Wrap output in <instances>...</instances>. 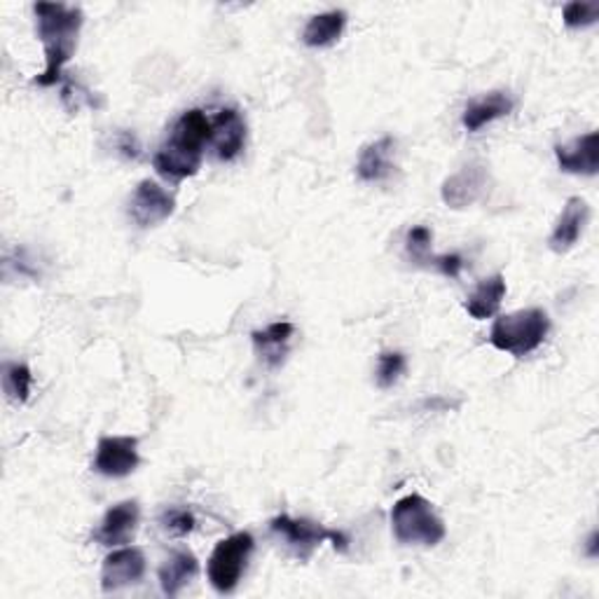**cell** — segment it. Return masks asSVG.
Segmentation results:
<instances>
[{
    "mask_svg": "<svg viewBox=\"0 0 599 599\" xmlns=\"http://www.w3.org/2000/svg\"><path fill=\"white\" fill-rule=\"evenodd\" d=\"M30 382H34V375H30L28 365L24 363H5L3 367V389L12 403H26L30 396Z\"/></svg>",
    "mask_w": 599,
    "mask_h": 599,
    "instance_id": "21",
    "label": "cell"
},
{
    "mask_svg": "<svg viewBox=\"0 0 599 599\" xmlns=\"http://www.w3.org/2000/svg\"><path fill=\"white\" fill-rule=\"evenodd\" d=\"M506 298V279L503 274H491L487 279H483L478 286L473 288V294L466 300V312L475 321H485L491 319Z\"/></svg>",
    "mask_w": 599,
    "mask_h": 599,
    "instance_id": "20",
    "label": "cell"
},
{
    "mask_svg": "<svg viewBox=\"0 0 599 599\" xmlns=\"http://www.w3.org/2000/svg\"><path fill=\"white\" fill-rule=\"evenodd\" d=\"M38 38L45 50V71L36 83L40 87H52L64 75V66L73 59L78 48V36L85 22L80 8L66 3H36Z\"/></svg>",
    "mask_w": 599,
    "mask_h": 599,
    "instance_id": "1",
    "label": "cell"
},
{
    "mask_svg": "<svg viewBox=\"0 0 599 599\" xmlns=\"http://www.w3.org/2000/svg\"><path fill=\"white\" fill-rule=\"evenodd\" d=\"M489 172L481 162H471L459 169L457 174L442 180L440 197L450 209H469L487 192Z\"/></svg>",
    "mask_w": 599,
    "mask_h": 599,
    "instance_id": "9",
    "label": "cell"
},
{
    "mask_svg": "<svg viewBox=\"0 0 599 599\" xmlns=\"http://www.w3.org/2000/svg\"><path fill=\"white\" fill-rule=\"evenodd\" d=\"M405 357L401 351H384L377 359V384L382 389H389L405 373Z\"/></svg>",
    "mask_w": 599,
    "mask_h": 599,
    "instance_id": "22",
    "label": "cell"
},
{
    "mask_svg": "<svg viewBox=\"0 0 599 599\" xmlns=\"http://www.w3.org/2000/svg\"><path fill=\"white\" fill-rule=\"evenodd\" d=\"M590 221V207L583 197H570L562 207L560 219L552 227V235L548 239L550 251L566 253L578 244V239L586 233V225Z\"/></svg>",
    "mask_w": 599,
    "mask_h": 599,
    "instance_id": "11",
    "label": "cell"
},
{
    "mask_svg": "<svg viewBox=\"0 0 599 599\" xmlns=\"http://www.w3.org/2000/svg\"><path fill=\"white\" fill-rule=\"evenodd\" d=\"M394 152L396 141L391 136H382L377 141L363 146L359 162H357V174L365 183H382L394 174Z\"/></svg>",
    "mask_w": 599,
    "mask_h": 599,
    "instance_id": "15",
    "label": "cell"
},
{
    "mask_svg": "<svg viewBox=\"0 0 599 599\" xmlns=\"http://www.w3.org/2000/svg\"><path fill=\"white\" fill-rule=\"evenodd\" d=\"M432 263H434L445 276H450V279H457L459 272H462V267H464L462 255H457V253H452V255H434V258H432Z\"/></svg>",
    "mask_w": 599,
    "mask_h": 599,
    "instance_id": "26",
    "label": "cell"
},
{
    "mask_svg": "<svg viewBox=\"0 0 599 599\" xmlns=\"http://www.w3.org/2000/svg\"><path fill=\"white\" fill-rule=\"evenodd\" d=\"M347 26V12L345 10H330V12H321L314 14V17L307 22L302 30V42L307 48H330L337 40L342 38Z\"/></svg>",
    "mask_w": 599,
    "mask_h": 599,
    "instance_id": "19",
    "label": "cell"
},
{
    "mask_svg": "<svg viewBox=\"0 0 599 599\" xmlns=\"http://www.w3.org/2000/svg\"><path fill=\"white\" fill-rule=\"evenodd\" d=\"M562 20L566 28H588L595 26L599 20V3H588V0H574V3L564 5Z\"/></svg>",
    "mask_w": 599,
    "mask_h": 599,
    "instance_id": "23",
    "label": "cell"
},
{
    "mask_svg": "<svg viewBox=\"0 0 599 599\" xmlns=\"http://www.w3.org/2000/svg\"><path fill=\"white\" fill-rule=\"evenodd\" d=\"M556 158L562 172L578 176H597L599 172V136L588 132L574 141L556 146Z\"/></svg>",
    "mask_w": 599,
    "mask_h": 599,
    "instance_id": "14",
    "label": "cell"
},
{
    "mask_svg": "<svg viewBox=\"0 0 599 599\" xmlns=\"http://www.w3.org/2000/svg\"><path fill=\"white\" fill-rule=\"evenodd\" d=\"M253 548H255V541L249 532H237L233 536H227V539L219 541L207 564V576L211 588L219 595L235 592L246 572V564H249L253 556Z\"/></svg>",
    "mask_w": 599,
    "mask_h": 599,
    "instance_id": "5",
    "label": "cell"
},
{
    "mask_svg": "<svg viewBox=\"0 0 599 599\" xmlns=\"http://www.w3.org/2000/svg\"><path fill=\"white\" fill-rule=\"evenodd\" d=\"M160 522L174 536H188L195 529V515L188 509H169Z\"/></svg>",
    "mask_w": 599,
    "mask_h": 599,
    "instance_id": "25",
    "label": "cell"
},
{
    "mask_svg": "<svg viewBox=\"0 0 599 599\" xmlns=\"http://www.w3.org/2000/svg\"><path fill=\"white\" fill-rule=\"evenodd\" d=\"M141 457H138V438L134 436H103L97 445L95 469L103 478H127L132 475Z\"/></svg>",
    "mask_w": 599,
    "mask_h": 599,
    "instance_id": "8",
    "label": "cell"
},
{
    "mask_svg": "<svg viewBox=\"0 0 599 599\" xmlns=\"http://www.w3.org/2000/svg\"><path fill=\"white\" fill-rule=\"evenodd\" d=\"M209 134H211V125L204 111L192 109L183 113L176 120L169 141L158 150L155 160H152L158 174L172 180L192 178L199 169H202L204 146L209 143Z\"/></svg>",
    "mask_w": 599,
    "mask_h": 599,
    "instance_id": "2",
    "label": "cell"
},
{
    "mask_svg": "<svg viewBox=\"0 0 599 599\" xmlns=\"http://www.w3.org/2000/svg\"><path fill=\"white\" fill-rule=\"evenodd\" d=\"M209 143L213 146V152L221 162H233L241 155V150L246 146V122L244 117L235 111L227 109L216 115V120L211 122V136Z\"/></svg>",
    "mask_w": 599,
    "mask_h": 599,
    "instance_id": "13",
    "label": "cell"
},
{
    "mask_svg": "<svg viewBox=\"0 0 599 599\" xmlns=\"http://www.w3.org/2000/svg\"><path fill=\"white\" fill-rule=\"evenodd\" d=\"M432 241H434L432 229L424 225H417V227H412L405 237V251L414 260V263H426V260L434 258Z\"/></svg>",
    "mask_w": 599,
    "mask_h": 599,
    "instance_id": "24",
    "label": "cell"
},
{
    "mask_svg": "<svg viewBox=\"0 0 599 599\" xmlns=\"http://www.w3.org/2000/svg\"><path fill=\"white\" fill-rule=\"evenodd\" d=\"M513 105H515L513 99L506 95V91H489V95L475 99L466 105L462 125L466 132H481L485 125H489V122L511 115Z\"/></svg>",
    "mask_w": 599,
    "mask_h": 599,
    "instance_id": "18",
    "label": "cell"
},
{
    "mask_svg": "<svg viewBox=\"0 0 599 599\" xmlns=\"http://www.w3.org/2000/svg\"><path fill=\"white\" fill-rule=\"evenodd\" d=\"M120 150H122V155H125V158L136 160L138 152H141V146H138L134 134H122L120 136Z\"/></svg>",
    "mask_w": 599,
    "mask_h": 599,
    "instance_id": "27",
    "label": "cell"
},
{
    "mask_svg": "<svg viewBox=\"0 0 599 599\" xmlns=\"http://www.w3.org/2000/svg\"><path fill=\"white\" fill-rule=\"evenodd\" d=\"M138 520H141V509L136 501H120L113 509L105 511L101 525L95 534V539L105 548H117L132 544L138 529Z\"/></svg>",
    "mask_w": 599,
    "mask_h": 599,
    "instance_id": "12",
    "label": "cell"
},
{
    "mask_svg": "<svg viewBox=\"0 0 599 599\" xmlns=\"http://www.w3.org/2000/svg\"><path fill=\"white\" fill-rule=\"evenodd\" d=\"M550 333V319L539 307L499 316L489 330V342L495 349L522 359L539 349Z\"/></svg>",
    "mask_w": 599,
    "mask_h": 599,
    "instance_id": "4",
    "label": "cell"
},
{
    "mask_svg": "<svg viewBox=\"0 0 599 599\" xmlns=\"http://www.w3.org/2000/svg\"><path fill=\"white\" fill-rule=\"evenodd\" d=\"M146 570L148 562L141 548H117L101 564V590L117 592L122 588H129L146 576Z\"/></svg>",
    "mask_w": 599,
    "mask_h": 599,
    "instance_id": "10",
    "label": "cell"
},
{
    "mask_svg": "<svg viewBox=\"0 0 599 599\" xmlns=\"http://www.w3.org/2000/svg\"><path fill=\"white\" fill-rule=\"evenodd\" d=\"M199 574V562L188 550H176L160 566V588L166 597H176Z\"/></svg>",
    "mask_w": 599,
    "mask_h": 599,
    "instance_id": "17",
    "label": "cell"
},
{
    "mask_svg": "<svg viewBox=\"0 0 599 599\" xmlns=\"http://www.w3.org/2000/svg\"><path fill=\"white\" fill-rule=\"evenodd\" d=\"M599 534L597 532H592L590 536H588V544H586V556L590 558V560H597L599 558Z\"/></svg>",
    "mask_w": 599,
    "mask_h": 599,
    "instance_id": "28",
    "label": "cell"
},
{
    "mask_svg": "<svg viewBox=\"0 0 599 599\" xmlns=\"http://www.w3.org/2000/svg\"><path fill=\"white\" fill-rule=\"evenodd\" d=\"M294 333H296V326L290 324V321H276V324H270L263 330H255L251 337H253V347L258 351V357L263 359L270 367H279L286 361L288 345Z\"/></svg>",
    "mask_w": 599,
    "mask_h": 599,
    "instance_id": "16",
    "label": "cell"
},
{
    "mask_svg": "<svg viewBox=\"0 0 599 599\" xmlns=\"http://www.w3.org/2000/svg\"><path fill=\"white\" fill-rule=\"evenodd\" d=\"M391 529L398 544L403 546H438L448 527L436 513L434 503L422 495H408L398 499L391 509Z\"/></svg>",
    "mask_w": 599,
    "mask_h": 599,
    "instance_id": "3",
    "label": "cell"
},
{
    "mask_svg": "<svg viewBox=\"0 0 599 599\" xmlns=\"http://www.w3.org/2000/svg\"><path fill=\"white\" fill-rule=\"evenodd\" d=\"M270 529L274 534H279L286 541V546L294 550L300 560H310L312 552L324 541H333V546L340 552H347V548H349L347 546L349 539L342 532L326 529L324 525H319V522L307 520V517L298 520L290 515H279L270 522Z\"/></svg>",
    "mask_w": 599,
    "mask_h": 599,
    "instance_id": "6",
    "label": "cell"
},
{
    "mask_svg": "<svg viewBox=\"0 0 599 599\" xmlns=\"http://www.w3.org/2000/svg\"><path fill=\"white\" fill-rule=\"evenodd\" d=\"M127 211L129 219L138 227H155L174 216L176 197L172 192H166L160 183L146 178L134 188Z\"/></svg>",
    "mask_w": 599,
    "mask_h": 599,
    "instance_id": "7",
    "label": "cell"
}]
</instances>
